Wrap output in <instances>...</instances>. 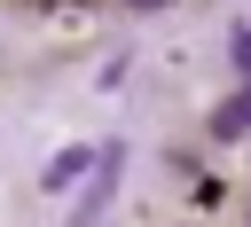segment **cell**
I'll list each match as a JSON object with an SVG mask.
<instances>
[{"label":"cell","mask_w":251,"mask_h":227,"mask_svg":"<svg viewBox=\"0 0 251 227\" xmlns=\"http://www.w3.org/2000/svg\"><path fill=\"white\" fill-rule=\"evenodd\" d=\"M118 164H126L118 141L94 149V164H86V180H78V204H71V227H102V211H110V196H118Z\"/></svg>","instance_id":"1"},{"label":"cell","mask_w":251,"mask_h":227,"mask_svg":"<svg viewBox=\"0 0 251 227\" xmlns=\"http://www.w3.org/2000/svg\"><path fill=\"white\" fill-rule=\"evenodd\" d=\"M86 164H94V149H63V157L39 172V188H47V196H63V188H78V180H86Z\"/></svg>","instance_id":"2"},{"label":"cell","mask_w":251,"mask_h":227,"mask_svg":"<svg viewBox=\"0 0 251 227\" xmlns=\"http://www.w3.org/2000/svg\"><path fill=\"white\" fill-rule=\"evenodd\" d=\"M212 133H220V141H243V133H251V86H243V94L212 117Z\"/></svg>","instance_id":"3"},{"label":"cell","mask_w":251,"mask_h":227,"mask_svg":"<svg viewBox=\"0 0 251 227\" xmlns=\"http://www.w3.org/2000/svg\"><path fill=\"white\" fill-rule=\"evenodd\" d=\"M227 55H235V70L251 78V31H235V39H227Z\"/></svg>","instance_id":"4"},{"label":"cell","mask_w":251,"mask_h":227,"mask_svg":"<svg viewBox=\"0 0 251 227\" xmlns=\"http://www.w3.org/2000/svg\"><path fill=\"white\" fill-rule=\"evenodd\" d=\"M126 8H141V16H149V8H173V0H126Z\"/></svg>","instance_id":"5"}]
</instances>
